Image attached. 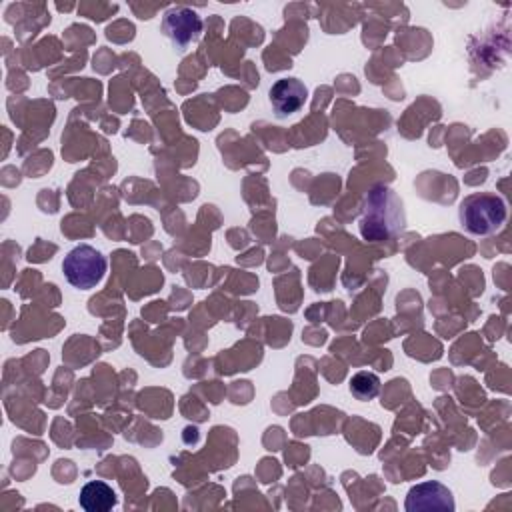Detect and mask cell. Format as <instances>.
I'll use <instances>...</instances> for the list:
<instances>
[{"label":"cell","mask_w":512,"mask_h":512,"mask_svg":"<svg viewBox=\"0 0 512 512\" xmlns=\"http://www.w3.org/2000/svg\"><path fill=\"white\" fill-rule=\"evenodd\" d=\"M268 100L278 118L292 116L308 100V88L298 78H280L268 90Z\"/></svg>","instance_id":"8992f818"},{"label":"cell","mask_w":512,"mask_h":512,"mask_svg":"<svg viewBox=\"0 0 512 512\" xmlns=\"http://www.w3.org/2000/svg\"><path fill=\"white\" fill-rule=\"evenodd\" d=\"M350 392L356 400H372L378 396L380 392V378L374 374V372H368V370H362V372H356L352 378H350Z\"/></svg>","instance_id":"ba28073f"},{"label":"cell","mask_w":512,"mask_h":512,"mask_svg":"<svg viewBox=\"0 0 512 512\" xmlns=\"http://www.w3.org/2000/svg\"><path fill=\"white\" fill-rule=\"evenodd\" d=\"M506 216V202L496 192L470 194L458 206L460 226L472 236L496 234L504 226Z\"/></svg>","instance_id":"7a4b0ae2"},{"label":"cell","mask_w":512,"mask_h":512,"mask_svg":"<svg viewBox=\"0 0 512 512\" xmlns=\"http://www.w3.org/2000/svg\"><path fill=\"white\" fill-rule=\"evenodd\" d=\"M406 216L400 196L384 186H374L364 198L362 218H360V234L370 242H382L390 236H396L404 230Z\"/></svg>","instance_id":"6da1fadb"},{"label":"cell","mask_w":512,"mask_h":512,"mask_svg":"<svg viewBox=\"0 0 512 512\" xmlns=\"http://www.w3.org/2000/svg\"><path fill=\"white\" fill-rule=\"evenodd\" d=\"M406 512H454V496L448 486L438 480H428L412 486L404 502Z\"/></svg>","instance_id":"5b68a950"},{"label":"cell","mask_w":512,"mask_h":512,"mask_svg":"<svg viewBox=\"0 0 512 512\" xmlns=\"http://www.w3.org/2000/svg\"><path fill=\"white\" fill-rule=\"evenodd\" d=\"M78 502L86 512H108L116 506L118 498L112 486H108L106 482L90 480L88 484L82 486Z\"/></svg>","instance_id":"52a82bcc"},{"label":"cell","mask_w":512,"mask_h":512,"mask_svg":"<svg viewBox=\"0 0 512 512\" xmlns=\"http://www.w3.org/2000/svg\"><path fill=\"white\" fill-rule=\"evenodd\" d=\"M202 18L196 10L188 6H172L164 12L160 22V32L178 48L184 50L188 44L202 36Z\"/></svg>","instance_id":"277c9868"},{"label":"cell","mask_w":512,"mask_h":512,"mask_svg":"<svg viewBox=\"0 0 512 512\" xmlns=\"http://www.w3.org/2000/svg\"><path fill=\"white\" fill-rule=\"evenodd\" d=\"M106 266V256L98 248L90 244H78L64 256L62 272L70 286L78 290H90L102 282Z\"/></svg>","instance_id":"3957f363"}]
</instances>
